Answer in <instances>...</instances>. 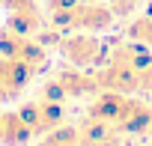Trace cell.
<instances>
[{
  "label": "cell",
  "mask_w": 152,
  "mask_h": 146,
  "mask_svg": "<svg viewBox=\"0 0 152 146\" xmlns=\"http://www.w3.org/2000/svg\"><path fill=\"white\" fill-rule=\"evenodd\" d=\"M116 15L110 12V6H102V3H81L75 0L72 6L60 9V12H51V21L60 27V30H72V33H99L104 27H110Z\"/></svg>",
  "instance_id": "cell-1"
},
{
  "label": "cell",
  "mask_w": 152,
  "mask_h": 146,
  "mask_svg": "<svg viewBox=\"0 0 152 146\" xmlns=\"http://www.w3.org/2000/svg\"><path fill=\"white\" fill-rule=\"evenodd\" d=\"M0 54L9 57V60H15V63H21V66H27L33 75H36V72H42L45 63H48L45 48H42L33 36L15 33V30H9V27L0 33Z\"/></svg>",
  "instance_id": "cell-2"
},
{
  "label": "cell",
  "mask_w": 152,
  "mask_h": 146,
  "mask_svg": "<svg viewBox=\"0 0 152 146\" xmlns=\"http://www.w3.org/2000/svg\"><path fill=\"white\" fill-rule=\"evenodd\" d=\"M99 93V81L96 75H87L78 66L75 69H63L48 81V90L42 93L45 99H54V101H63V99H81V96H93Z\"/></svg>",
  "instance_id": "cell-3"
},
{
  "label": "cell",
  "mask_w": 152,
  "mask_h": 146,
  "mask_svg": "<svg viewBox=\"0 0 152 146\" xmlns=\"http://www.w3.org/2000/svg\"><path fill=\"white\" fill-rule=\"evenodd\" d=\"M18 113L33 128V134H48L51 128L63 125V104L54 101V99H45V96L36 99V101H30V104H24Z\"/></svg>",
  "instance_id": "cell-4"
},
{
  "label": "cell",
  "mask_w": 152,
  "mask_h": 146,
  "mask_svg": "<svg viewBox=\"0 0 152 146\" xmlns=\"http://www.w3.org/2000/svg\"><path fill=\"white\" fill-rule=\"evenodd\" d=\"M30 78H33V72L27 66L0 54V101H15L30 84Z\"/></svg>",
  "instance_id": "cell-5"
},
{
  "label": "cell",
  "mask_w": 152,
  "mask_h": 146,
  "mask_svg": "<svg viewBox=\"0 0 152 146\" xmlns=\"http://www.w3.org/2000/svg\"><path fill=\"white\" fill-rule=\"evenodd\" d=\"M99 39L96 36H90V33H72V36H66L63 42H60V54L72 63V66H90V63H96L99 60Z\"/></svg>",
  "instance_id": "cell-6"
},
{
  "label": "cell",
  "mask_w": 152,
  "mask_h": 146,
  "mask_svg": "<svg viewBox=\"0 0 152 146\" xmlns=\"http://www.w3.org/2000/svg\"><path fill=\"white\" fill-rule=\"evenodd\" d=\"M33 137V128L18 110H0V146H27Z\"/></svg>",
  "instance_id": "cell-7"
},
{
  "label": "cell",
  "mask_w": 152,
  "mask_h": 146,
  "mask_svg": "<svg viewBox=\"0 0 152 146\" xmlns=\"http://www.w3.org/2000/svg\"><path fill=\"white\" fill-rule=\"evenodd\" d=\"M36 146H81V134L72 125H57L48 134H42V140Z\"/></svg>",
  "instance_id": "cell-8"
},
{
  "label": "cell",
  "mask_w": 152,
  "mask_h": 146,
  "mask_svg": "<svg viewBox=\"0 0 152 146\" xmlns=\"http://www.w3.org/2000/svg\"><path fill=\"white\" fill-rule=\"evenodd\" d=\"M107 3H110V12L113 15H131L143 0H107Z\"/></svg>",
  "instance_id": "cell-9"
},
{
  "label": "cell",
  "mask_w": 152,
  "mask_h": 146,
  "mask_svg": "<svg viewBox=\"0 0 152 146\" xmlns=\"http://www.w3.org/2000/svg\"><path fill=\"white\" fill-rule=\"evenodd\" d=\"M0 6L9 12H27V9H39L36 0H0Z\"/></svg>",
  "instance_id": "cell-10"
},
{
  "label": "cell",
  "mask_w": 152,
  "mask_h": 146,
  "mask_svg": "<svg viewBox=\"0 0 152 146\" xmlns=\"http://www.w3.org/2000/svg\"><path fill=\"white\" fill-rule=\"evenodd\" d=\"M149 146H152V143H149Z\"/></svg>",
  "instance_id": "cell-11"
}]
</instances>
